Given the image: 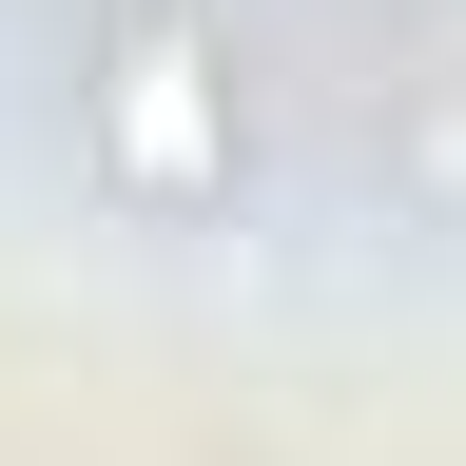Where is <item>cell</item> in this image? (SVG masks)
Here are the masks:
<instances>
[{
	"label": "cell",
	"mask_w": 466,
	"mask_h": 466,
	"mask_svg": "<svg viewBox=\"0 0 466 466\" xmlns=\"http://www.w3.org/2000/svg\"><path fill=\"white\" fill-rule=\"evenodd\" d=\"M78 137H97V175H116L137 214H214V195H233V78H214V39H195V20H137V39L78 78Z\"/></svg>",
	"instance_id": "cell-1"
}]
</instances>
